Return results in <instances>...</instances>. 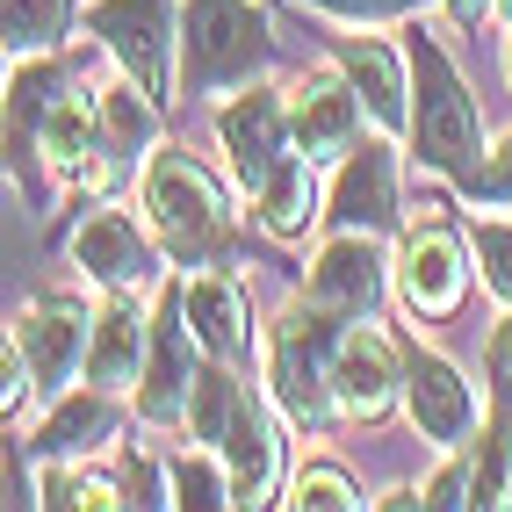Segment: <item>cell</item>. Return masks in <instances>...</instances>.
<instances>
[{
    "label": "cell",
    "instance_id": "ffe728a7",
    "mask_svg": "<svg viewBox=\"0 0 512 512\" xmlns=\"http://www.w3.org/2000/svg\"><path fill=\"white\" fill-rule=\"evenodd\" d=\"M152 354V318L138 311V296H109L94 311V347H87V383L94 390H130L145 375Z\"/></svg>",
    "mask_w": 512,
    "mask_h": 512
},
{
    "label": "cell",
    "instance_id": "2e32d148",
    "mask_svg": "<svg viewBox=\"0 0 512 512\" xmlns=\"http://www.w3.org/2000/svg\"><path fill=\"white\" fill-rule=\"evenodd\" d=\"M361 116L368 101L354 80L339 73H311L303 87H289V130H296V152H311L318 166H339L361 145Z\"/></svg>",
    "mask_w": 512,
    "mask_h": 512
},
{
    "label": "cell",
    "instance_id": "e575fe53",
    "mask_svg": "<svg viewBox=\"0 0 512 512\" xmlns=\"http://www.w3.org/2000/svg\"><path fill=\"white\" fill-rule=\"evenodd\" d=\"M491 15H498V22H512V0H491Z\"/></svg>",
    "mask_w": 512,
    "mask_h": 512
},
{
    "label": "cell",
    "instance_id": "5bb4252c",
    "mask_svg": "<svg viewBox=\"0 0 512 512\" xmlns=\"http://www.w3.org/2000/svg\"><path fill=\"white\" fill-rule=\"evenodd\" d=\"M332 397H339V419H390V404H404V368L390 354V339L368 325H347L339 332V354H332Z\"/></svg>",
    "mask_w": 512,
    "mask_h": 512
},
{
    "label": "cell",
    "instance_id": "d590c367",
    "mask_svg": "<svg viewBox=\"0 0 512 512\" xmlns=\"http://www.w3.org/2000/svg\"><path fill=\"white\" fill-rule=\"evenodd\" d=\"M505 80H512V44H505Z\"/></svg>",
    "mask_w": 512,
    "mask_h": 512
},
{
    "label": "cell",
    "instance_id": "e0dca14e",
    "mask_svg": "<svg viewBox=\"0 0 512 512\" xmlns=\"http://www.w3.org/2000/svg\"><path fill=\"white\" fill-rule=\"evenodd\" d=\"M332 58L368 101V123L383 138H412V51L383 37H332Z\"/></svg>",
    "mask_w": 512,
    "mask_h": 512
},
{
    "label": "cell",
    "instance_id": "8992f818",
    "mask_svg": "<svg viewBox=\"0 0 512 512\" xmlns=\"http://www.w3.org/2000/svg\"><path fill=\"white\" fill-rule=\"evenodd\" d=\"M87 37H101L130 80L152 101H174V44H181V0H94L87 8Z\"/></svg>",
    "mask_w": 512,
    "mask_h": 512
},
{
    "label": "cell",
    "instance_id": "7c38bea8",
    "mask_svg": "<svg viewBox=\"0 0 512 512\" xmlns=\"http://www.w3.org/2000/svg\"><path fill=\"white\" fill-rule=\"evenodd\" d=\"M404 419H412V433L426 440V448L455 455L462 440H469V426H476V390H469V375H462L448 354L412 347V354H404Z\"/></svg>",
    "mask_w": 512,
    "mask_h": 512
},
{
    "label": "cell",
    "instance_id": "484cf974",
    "mask_svg": "<svg viewBox=\"0 0 512 512\" xmlns=\"http://www.w3.org/2000/svg\"><path fill=\"white\" fill-rule=\"evenodd\" d=\"M0 22H8V58H44L73 29V0H8Z\"/></svg>",
    "mask_w": 512,
    "mask_h": 512
},
{
    "label": "cell",
    "instance_id": "4316f807",
    "mask_svg": "<svg viewBox=\"0 0 512 512\" xmlns=\"http://www.w3.org/2000/svg\"><path fill=\"white\" fill-rule=\"evenodd\" d=\"M166 491H174V505L217 512V505H231V469H224V455H217V448L174 455V462H166Z\"/></svg>",
    "mask_w": 512,
    "mask_h": 512
},
{
    "label": "cell",
    "instance_id": "52a82bcc",
    "mask_svg": "<svg viewBox=\"0 0 512 512\" xmlns=\"http://www.w3.org/2000/svg\"><path fill=\"white\" fill-rule=\"evenodd\" d=\"M202 339L188 325V275L181 282H159L152 303V354L138 375V419L145 426H188V397H195V375H202Z\"/></svg>",
    "mask_w": 512,
    "mask_h": 512
},
{
    "label": "cell",
    "instance_id": "f1b7e54d",
    "mask_svg": "<svg viewBox=\"0 0 512 512\" xmlns=\"http://www.w3.org/2000/svg\"><path fill=\"white\" fill-rule=\"evenodd\" d=\"M469 238H476V267H484L491 296H498V303H512V224H491V217H484Z\"/></svg>",
    "mask_w": 512,
    "mask_h": 512
},
{
    "label": "cell",
    "instance_id": "8fae6325",
    "mask_svg": "<svg viewBox=\"0 0 512 512\" xmlns=\"http://www.w3.org/2000/svg\"><path fill=\"white\" fill-rule=\"evenodd\" d=\"M469 246L455 224H412L397 246V296L412 318H448L469 289Z\"/></svg>",
    "mask_w": 512,
    "mask_h": 512
},
{
    "label": "cell",
    "instance_id": "cb8c5ba5",
    "mask_svg": "<svg viewBox=\"0 0 512 512\" xmlns=\"http://www.w3.org/2000/svg\"><path fill=\"white\" fill-rule=\"evenodd\" d=\"M253 202H260V224L275 231V238H303V231L318 224V159L311 152H289L275 174L260 181Z\"/></svg>",
    "mask_w": 512,
    "mask_h": 512
},
{
    "label": "cell",
    "instance_id": "4fadbf2b",
    "mask_svg": "<svg viewBox=\"0 0 512 512\" xmlns=\"http://www.w3.org/2000/svg\"><path fill=\"white\" fill-rule=\"evenodd\" d=\"M217 145H224V159H231V181L246 188V195H260V181L296 152L289 101L267 94V87H246V94H238L231 109L217 116Z\"/></svg>",
    "mask_w": 512,
    "mask_h": 512
},
{
    "label": "cell",
    "instance_id": "83f0119b",
    "mask_svg": "<svg viewBox=\"0 0 512 512\" xmlns=\"http://www.w3.org/2000/svg\"><path fill=\"white\" fill-rule=\"evenodd\" d=\"M289 505H303V512H347V505H361V491H354V476H347V469L311 462V469H296Z\"/></svg>",
    "mask_w": 512,
    "mask_h": 512
},
{
    "label": "cell",
    "instance_id": "44dd1931",
    "mask_svg": "<svg viewBox=\"0 0 512 512\" xmlns=\"http://www.w3.org/2000/svg\"><path fill=\"white\" fill-rule=\"evenodd\" d=\"M188 325L202 339L210 361H246L253 354V311H246V289H238L224 267H202L188 282Z\"/></svg>",
    "mask_w": 512,
    "mask_h": 512
},
{
    "label": "cell",
    "instance_id": "7a4b0ae2",
    "mask_svg": "<svg viewBox=\"0 0 512 512\" xmlns=\"http://www.w3.org/2000/svg\"><path fill=\"white\" fill-rule=\"evenodd\" d=\"M145 217L181 267H231L238 260L231 202H224L217 174L188 152H152L145 159Z\"/></svg>",
    "mask_w": 512,
    "mask_h": 512
},
{
    "label": "cell",
    "instance_id": "ba28073f",
    "mask_svg": "<svg viewBox=\"0 0 512 512\" xmlns=\"http://www.w3.org/2000/svg\"><path fill=\"white\" fill-rule=\"evenodd\" d=\"M15 347L37 368V390L65 397L73 375H87V347H94V311L73 289H51V296H29L22 318H15Z\"/></svg>",
    "mask_w": 512,
    "mask_h": 512
},
{
    "label": "cell",
    "instance_id": "d6a6232c",
    "mask_svg": "<svg viewBox=\"0 0 512 512\" xmlns=\"http://www.w3.org/2000/svg\"><path fill=\"white\" fill-rule=\"evenodd\" d=\"M491 368H505V375H512V303H505V318L491 325Z\"/></svg>",
    "mask_w": 512,
    "mask_h": 512
},
{
    "label": "cell",
    "instance_id": "1f68e13d",
    "mask_svg": "<svg viewBox=\"0 0 512 512\" xmlns=\"http://www.w3.org/2000/svg\"><path fill=\"white\" fill-rule=\"evenodd\" d=\"M426 505H440V512H455V505H476V462H448V469H440L433 476V484H426Z\"/></svg>",
    "mask_w": 512,
    "mask_h": 512
},
{
    "label": "cell",
    "instance_id": "9a60e30c",
    "mask_svg": "<svg viewBox=\"0 0 512 512\" xmlns=\"http://www.w3.org/2000/svg\"><path fill=\"white\" fill-rule=\"evenodd\" d=\"M397 145L390 138H361L347 159H339V174H332V202H325V217L339 231H397Z\"/></svg>",
    "mask_w": 512,
    "mask_h": 512
},
{
    "label": "cell",
    "instance_id": "d6986e66",
    "mask_svg": "<svg viewBox=\"0 0 512 512\" xmlns=\"http://www.w3.org/2000/svg\"><path fill=\"white\" fill-rule=\"evenodd\" d=\"M73 94V65L65 58H15V73H8V174L29 181L37 174V138H44V116L58 109V101Z\"/></svg>",
    "mask_w": 512,
    "mask_h": 512
},
{
    "label": "cell",
    "instance_id": "7402d4cb",
    "mask_svg": "<svg viewBox=\"0 0 512 512\" xmlns=\"http://www.w3.org/2000/svg\"><path fill=\"white\" fill-rule=\"evenodd\" d=\"M123 412H116V390H65L58 397V412L37 426V440H29V455H44V462H80L94 455L101 440H116Z\"/></svg>",
    "mask_w": 512,
    "mask_h": 512
},
{
    "label": "cell",
    "instance_id": "3957f363",
    "mask_svg": "<svg viewBox=\"0 0 512 512\" xmlns=\"http://www.w3.org/2000/svg\"><path fill=\"white\" fill-rule=\"evenodd\" d=\"M412 159L440 181H469L484 166V116H476V94L462 87L455 58L440 51L426 29H412Z\"/></svg>",
    "mask_w": 512,
    "mask_h": 512
},
{
    "label": "cell",
    "instance_id": "9c48e42d",
    "mask_svg": "<svg viewBox=\"0 0 512 512\" xmlns=\"http://www.w3.org/2000/svg\"><path fill=\"white\" fill-rule=\"evenodd\" d=\"M390 275H397V260L375 246V231H339L332 246L318 253L303 296H311L318 311L347 318V325H368L375 311H383V296H390Z\"/></svg>",
    "mask_w": 512,
    "mask_h": 512
},
{
    "label": "cell",
    "instance_id": "d4e9b609",
    "mask_svg": "<svg viewBox=\"0 0 512 512\" xmlns=\"http://www.w3.org/2000/svg\"><path fill=\"white\" fill-rule=\"evenodd\" d=\"M498 375L491 390V426H484V448H476V505H512V375Z\"/></svg>",
    "mask_w": 512,
    "mask_h": 512
},
{
    "label": "cell",
    "instance_id": "836d02e7",
    "mask_svg": "<svg viewBox=\"0 0 512 512\" xmlns=\"http://www.w3.org/2000/svg\"><path fill=\"white\" fill-rule=\"evenodd\" d=\"M448 15H455L462 29H476V22H484V15H491V0H448Z\"/></svg>",
    "mask_w": 512,
    "mask_h": 512
},
{
    "label": "cell",
    "instance_id": "5b68a950",
    "mask_svg": "<svg viewBox=\"0 0 512 512\" xmlns=\"http://www.w3.org/2000/svg\"><path fill=\"white\" fill-rule=\"evenodd\" d=\"M339 332H347V318H332L303 296V303L282 311L275 339H267V390H275V404L289 412V426H303V433H325L339 419V397H332Z\"/></svg>",
    "mask_w": 512,
    "mask_h": 512
},
{
    "label": "cell",
    "instance_id": "4dcf8cb0",
    "mask_svg": "<svg viewBox=\"0 0 512 512\" xmlns=\"http://www.w3.org/2000/svg\"><path fill=\"white\" fill-rule=\"evenodd\" d=\"M476 202H512V130H505V138L484 152V166H476V174L462 181Z\"/></svg>",
    "mask_w": 512,
    "mask_h": 512
},
{
    "label": "cell",
    "instance_id": "f546056e",
    "mask_svg": "<svg viewBox=\"0 0 512 512\" xmlns=\"http://www.w3.org/2000/svg\"><path fill=\"white\" fill-rule=\"evenodd\" d=\"M296 8H318V15H339V22H404L426 0H296Z\"/></svg>",
    "mask_w": 512,
    "mask_h": 512
},
{
    "label": "cell",
    "instance_id": "30bf717a",
    "mask_svg": "<svg viewBox=\"0 0 512 512\" xmlns=\"http://www.w3.org/2000/svg\"><path fill=\"white\" fill-rule=\"evenodd\" d=\"M152 238L130 210H116V202H101V210L80 217L73 231V267L101 289V296H138L152 275H159V253H152Z\"/></svg>",
    "mask_w": 512,
    "mask_h": 512
},
{
    "label": "cell",
    "instance_id": "6da1fadb",
    "mask_svg": "<svg viewBox=\"0 0 512 512\" xmlns=\"http://www.w3.org/2000/svg\"><path fill=\"white\" fill-rule=\"evenodd\" d=\"M188 433L202 448H217L231 469V505H267L282 484V440L253 383L238 375V361H202L195 397H188Z\"/></svg>",
    "mask_w": 512,
    "mask_h": 512
},
{
    "label": "cell",
    "instance_id": "ac0fdd59",
    "mask_svg": "<svg viewBox=\"0 0 512 512\" xmlns=\"http://www.w3.org/2000/svg\"><path fill=\"white\" fill-rule=\"evenodd\" d=\"M44 166L73 188V195H101V188H116L123 181V166L109 159V138H101V116H94V101H73L65 94L58 109L44 116V138H37Z\"/></svg>",
    "mask_w": 512,
    "mask_h": 512
},
{
    "label": "cell",
    "instance_id": "277c9868",
    "mask_svg": "<svg viewBox=\"0 0 512 512\" xmlns=\"http://www.w3.org/2000/svg\"><path fill=\"white\" fill-rule=\"evenodd\" d=\"M181 44H188V65H181L188 101L231 94V87H246L275 65V29H267L260 0H188Z\"/></svg>",
    "mask_w": 512,
    "mask_h": 512
},
{
    "label": "cell",
    "instance_id": "603a6c76",
    "mask_svg": "<svg viewBox=\"0 0 512 512\" xmlns=\"http://www.w3.org/2000/svg\"><path fill=\"white\" fill-rule=\"evenodd\" d=\"M94 116H101V138H109V159L123 166H138V159H152V138H159V101L138 87V80H116V87H101L94 94Z\"/></svg>",
    "mask_w": 512,
    "mask_h": 512
}]
</instances>
